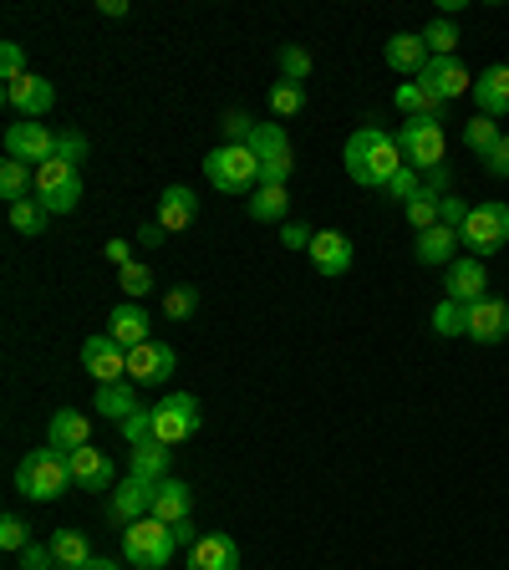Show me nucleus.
<instances>
[{
    "label": "nucleus",
    "instance_id": "cd10ccee",
    "mask_svg": "<svg viewBox=\"0 0 509 570\" xmlns=\"http://www.w3.org/2000/svg\"><path fill=\"white\" fill-rule=\"evenodd\" d=\"M459 229H449V225H433V229H423L418 235V261L423 265H453L459 261Z\"/></svg>",
    "mask_w": 509,
    "mask_h": 570
},
{
    "label": "nucleus",
    "instance_id": "6e6552de",
    "mask_svg": "<svg viewBox=\"0 0 509 570\" xmlns=\"http://www.w3.org/2000/svg\"><path fill=\"white\" fill-rule=\"evenodd\" d=\"M36 199H41V209L47 214H71L77 209V204H82V174H77V164L51 158V164L36 168Z\"/></svg>",
    "mask_w": 509,
    "mask_h": 570
},
{
    "label": "nucleus",
    "instance_id": "39448f33",
    "mask_svg": "<svg viewBox=\"0 0 509 570\" xmlns=\"http://www.w3.org/2000/svg\"><path fill=\"white\" fill-rule=\"evenodd\" d=\"M398 148H403V164L418 168V174H433V168H443V154H449L443 118H408L403 128H398Z\"/></svg>",
    "mask_w": 509,
    "mask_h": 570
},
{
    "label": "nucleus",
    "instance_id": "5701e85b",
    "mask_svg": "<svg viewBox=\"0 0 509 570\" xmlns=\"http://www.w3.org/2000/svg\"><path fill=\"white\" fill-rule=\"evenodd\" d=\"M189 570H239V546L229 534H199L189 546Z\"/></svg>",
    "mask_w": 509,
    "mask_h": 570
},
{
    "label": "nucleus",
    "instance_id": "13d9d810",
    "mask_svg": "<svg viewBox=\"0 0 509 570\" xmlns=\"http://www.w3.org/2000/svg\"><path fill=\"white\" fill-rule=\"evenodd\" d=\"M97 16H112V21H118V16H128V0H97Z\"/></svg>",
    "mask_w": 509,
    "mask_h": 570
},
{
    "label": "nucleus",
    "instance_id": "393cba45",
    "mask_svg": "<svg viewBox=\"0 0 509 570\" xmlns=\"http://www.w3.org/2000/svg\"><path fill=\"white\" fill-rule=\"evenodd\" d=\"M382 57H388L392 71H408V77H418V71L428 67V57H433V51H428L423 31H398L388 47H382Z\"/></svg>",
    "mask_w": 509,
    "mask_h": 570
},
{
    "label": "nucleus",
    "instance_id": "f704fd0d",
    "mask_svg": "<svg viewBox=\"0 0 509 570\" xmlns=\"http://www.w3.org/2000/svg\"><path fill=\"white\" fill-rule=\"evenodd\" d=\"M433 332L439 336H469V306L443 296L439 306H433Z\"/></svg>",
    "mask_w": 509,
    "mask_h": 570
},
{
    "label": "nucleus",
    "instance_id": "aec40b11",
    "mask_svg": "<svg viewBox=\"0 0 509 570\" xmlns=\"http://www.w3.org/2000/svg\"><path fill=\"white\" fill-rule=\"evenodd\" d=\"M474 102L484 118H509V67L505 61H495V67H484L474 77Z\"/></svg>",
    "mask_w": 509,
    "mask_h": 570
},
{
    "label": "nucleus",
    "instance_id": "bf43d9fd",
    "mask_svg": "<svg viewBox=\"0 0 509 570\" xmlns=\"http://www.w3.org/2000/svg\"><path fill=\"white\" fill-rule=\"evenodd\" d=\"M174 540H178V546H194V520L174 524Z\"/></svg>",
    "mask_w": 509,
    "mask_h": 570
},
{
    "label": "nucleus",
    "instance_id": "c03bdc74",
    "mask_svg": "<svg viewBox=\"0 0 509 570\" xmlns=\"http://www.w3.org/2000/svg\"><path fill=\"white\" fill-rule=\"evenodd\" d=\"M418 194H423V178H418V168H403V174L388 184V199L392 204H413Z\"/></svg>",
    "mask_w": 509,
    "mask_h": 570
},
{
    "label": "nucleus",
    "instance_id": "ea45409f",
    "mask_svg": "<svg viewBox=\"0 0 509 570\" xmlns=\"http://www.w3.org/2000/svg\"><path fill=\"white\" fill-rule=\"evenodd\" d=\"M118 428H123V443H128V449H154V443H158L154 413H148V407H143V413H133L128 423H118Z\"/></svg>",
    "mask_w": 509,
    "mask_h": 570
},
{
    "label": "nucleus",
    "instance_id": "2f4dec72",
    "mask_svg": "<svg viewBox=\"0 0 509 570\" xmlns=\"http://www.w3.org/2000/svg\"><path fill=\"white\" fill-rule=\"evenodd\" d=\"M398 107H403L408 118H443V107L449 102H439L423 82H398Z\"/></svg>",
    "mask_w": 509,
    "mask_h": 570
},
{
    "label": "nucleus",
    "instance_id": "09e8293b",
    "mask_svg": "<svg viewBox=\"0 0 509 570\" xmlns=\"http://www.w3.org/2000/svg\"><path fill=\"white\" fill-rule=\"evenodd\" d=\"M219 132H225V142H249L255 138V122H249V112H225Z\"/></svg>",
    "mask_w": 509,
    "mask_h": 570
},
{
    "label": "nucleus",
    "instance_id": "473e14b6",
    "mask_svg": "<svg viewBox=\"0 0 509 570\" xmlns=\"http://www.w3.org/2000/svg\"><path fill=\"white\" fill-rule=\"evenodd\" d=\"M31 184H36L31 164H16V158H6V164H0V199H6V204L31 199Z\"/></svg>",
    "mask_w": 509,
    "mask_h": 570
},
{
    "label": "nucleus",
    "instance_id": "4c0bfd02",
    "mask_svg": "<svg viewBox=\"0 0 509 570\" xmlns=\"http://www.w3.org/2000/svg\"><path fill=\"white\" fill-rule=\"evenodd\" d=\"M423 41L433 57H453V47H459V26L449 21V16H433V21L423 26Z\"/></svg>",
    "mask_w": 509,
    "mask_h": 570
},
{
    "label": "nucleus",
    "instance_id": "2eb2a0df",
    "mask_svg": "<svg viewBox=\"0 0 509 570\" xmlns=\"http://www.w3.org/2000/svg\"><path fill=\"white\" fill-rule=\"evenodd\" d=\"M148 510H154V484H143V479H133V474L118 479V489L107 494V520L123 524V530L138 524Z\"/></svg>",
    "mask_w": 509,
    "mask_h": 570
},
{
    "label": "nucleus",
    "instance_id": "b1692460",
    "mask_svg": "<svg viewBox=\"0 0 509 570\" xmlns=\"http://www.w3.org/2000/svg\"><path fill=\"white\" fill-rule=\"evenodd\" d=\"M47 443H51V449H61L67 459L77 449H87V443H92V423H87V413H77V407H61V413L51 417V428H47Z\"/></svg>",
    "mask_w": 509,
    "mask_h": 570
},
{
    "label": "nucleus",
    "instance_id": "0eeeda50",
    "mask_svg": "<svg viewBox=\"0 0 509 570\" xmlns=\"http://www.w3.org/2000/svg\"><path fill=\"white\" fill-rule=\"evenodd\" d=\"M148 413H154V433H158V443H164V449L189 443L194 433H199V423H204L199 397H194V392H168L164 403H154Z\"/></svg>",
    "mask_w": 509,
    "mask_h": 570
},
{
    "label": "nucleus",
    "instance_id": "72a5a7b5",
    "mask_svg": "<svg viewBox=\"0 0 509 570\" xmlns=\"http://www.w3.org/2000/svg\"><path fill=\"white\" fill-rule=\"evenodd\" d=\"M6 214H11V229H16V235H26V239H36V235H41V229H47V219H51V214L41 209V199L6 204Z\"/></svg>",
    "mask_w": 509,
    "mask_h": 570
},
{
    "label": "nucleus",
    "instance_id": "37998d69",
    "mask_svg": "<svg viewBox=\"0 0 509 570\" xmlns=\"http://www.w3.org/2000/svg\"><path fill=\"white\" fill-rule=\"evenodd\" d=\"M0 546L11 550V556H21V550L31 546V530H26L21 514H6V520H0Z\"/></svg>",
    "mask_w": 509,
    "mask_h": 570
},
{
    "label": "nucleus",
    "instance_id": "a18cd8bd",
    "mask_svg": "<svg viewBox=\"0 0 509 570\" xmlns=\"http://www.w3.org/2000/svg\"><path fill=\"white\" fill-rule=\"evenodd\" d=\"M26 77V51H21V41H6L0 47V82H21Z\"/></svg>",
    "mask_w": 509,
    "mask_h": 570
},
{
    "label": "nucleus",
    "instance_id": "a211bd4d",
    "mask_svg": "<svg viewBox=\"0 0 509 570\" xmlns=\"http://www.w3.org/2000/svg\"><path fill=\"white\" fill-rule=\"evenodd\" d=\"M154 520H164L168 530L174 524H184V520H194V484H184V479H174L168 474L164 484H154Z\"/></svg>",
    "mask_w": 509,
    "mask_h": 570
},
{
    "label": "nucleus",
    "instance_id": "de8ad7c7",
    "mask_svg": "<svg viewBox=\"0 0 509 570\" xmlns=\"http://www.w3.org/2000/svg\"><path fill=\"white\" fill-rule=\"evenodd\" d=\"M87 148H92V142H87L82 132H57V158L61 164H82Z\"/></svg>",
    "mask_w": 509,
    "mask_h": 570
},
{
    "label": "nucleus",
    "instance_id": "58836bf2",
    "mask_svg": "<svg viewBox=\"0 0 509 570\" xmlns=\"http://www.w3.org/2000/svg\"><path fill=\"white\" fill-rule=\"evenodd\" d=\"M439 204H443V194H433V189H423L413 204H403V214H408V225L423 235V229H433L439 225Z\"/></svg>",
    "mask_w": 509,
    "mask_h": 570
},
{
    "label": "nucleus",
    "instance_id": "e433bc0d",
    "mask_svg": "<svg viewBox=\"0 0 509 570\" xmlns=\"http://www.w3.org/2000/svg\"><path fill=\"white\" fill-rule=\"evenodd\" d=\"M499 138H505V132H499V122H495V118H484V112H474V118L463 122V142H469V148H474L479 158H484Z\"/></svg>",
    "mask_w": 509,
    "mask_h": 570
},
{
    "label": "nucleus",
    "instance_id": "79ce46f5",
    "mask_svg": "<svg viewBox=\"0 0 509 570\" xmlns=\"http://www.w3.org/2000/svg\"><path fill=\"white\" fill-rule=\"evenodd\" d=\"M118 281H123V291H128L133 301H138V296H148V291H154V271H148V265H143V261L123 265V271H118Z\"/></svg>",
    "mask_w": 509,
    "mask_h": 570
},
{
    "label": "nucleus",
    "instance_id": "5fc2aeb1",
    "mask_svg": "<svg viewBox=\"0 0 509 570\" xmlns=\"http://www.w3.org/2000/svg\"><path fill=\"white\" fill-rule=\"evenodd\" d=\"M102 261H107V265H118V271H123V265H133L128 239H107V245H102Z\"/></svg>",
    "mask_w": 509,
    "mask_h": 570
},
{
    "label": "nucleus",
    "instance_id": "864d4df0",
    "mask_svg": "<svg viewBox=\"0 0 509 570\" xmlns=\"http://www.w3.org/2000/svg\"><path fill=\"white\" fill-rule=\"evenodd\" d=\"M311 239H316V229H306V225H281V245H285V249H311Z\"/></svg>",
    "mask_w": 509,
    "mask_h": 570
},
{
    "label": "nucleus",
    "instance_id": "8fccbe9b",
    "mask_svg": "<svg viewBox=\"0 0 509 570\" xmlns=\"http://www.w3.org/2000/svg\"><path fill=\"white\" fill-rule=\"evenodd\" d=\"M469 209H474V204H463L459 194H443V204H439V225L463 229V219H469Z\"/></svg>",
    "mask_w": 509,
    "mask_h": 570
},
{
    "label": "nucleus",
    "instance_id": "f8f14e48",
    "mask_svg": "<svg viewBox=\"0 0 509 570\" xmlns=\"http://www.w3.org/2000/svg\"><path fill=\"white\" fill-rule=\"evenodd\" d=\"M413 82H423L439 102H453V97L474 92V77H469V67H463L459 57H428V67L418 71Z\"/></svg>",
    "mask_w": 509,
    "mask_h": 570
},
{
    "label": "nucleus",
    "instance_id": "c9c22d12",
    "mask_svg": "<svg viewBox=\"0 0 509 570\" xmlns=\"http://www.w3.org/2000/svg\"><path fill=\"white\" fill-rule=\"evenodd\" d=\"M301 107H306V82H285L281 77V82L271 87V112L275 118H296Z\"/></svg>",
    "mask_w": 509,
    "mask_h": 570
},
{
    "label": "nucleus",
    "instance_id": "6ab92c4d",
    "mask_svg": "<svg viewBox=\"0 0 509 570\" xmlns=\"http://www.w3.org/2000/svg\"><path fill=\"white\" fill-rule=\"evenodd\" d=\"M154 219L168 229V235L189 229L194 219H199V199H194V189H184V184H168V189L158 194V204H154Z\"/></svg>",
    "mask_w": 509,
    "mask_h": 570
},
{
    "label": "nucleus",
    "instance_id": "1a4fd4ad",
    "mask_svg": "<svg viewBox=\"0 0 509 570\" xmlns=\"http://www.w3.org/2000/svg\"><path fill=\"white\" fill-rule=\"evenodd\" d=\"M249 148H255V158H261V184H281V189H285V178H291V168H296L291 132H285L281 122H255Z\"/></svg>",
    "mask_w": 509,
    "mask_h": 570
},
{
    "label": "nucleus",
    "instance_id": "f257e3e1",
    "mask_svg": "<svg viewBox=\"0 0 509 570\" xmlns=\"http://www.w3.org/2000/svg\"><path fill=\"white\" fill-rule=\"evenodd\" d=\"M403 148H398V138L382 128H356L352 138H346V174L362 184V189H388L392 178L403 174Z\"/></svg>",
    "mask_w": 509,
    "mask_h": 570
},
{
    "label": "nucleus",
    "instance_id": "052dcab7",
    "mask_svg": "<svg viewBox=\"0 0 509 570\" xmlns=\"http://www.w3.org/2000/svg\"><path fill=\"white\" fill-rule=\"evenodd\" d=\"M82 570H118V566H112V560H102V556H92Z\"/></svg>",
    "mask_w": 509,
    "mask_h": 570
},
{
    "label": "nucleus",
    "instance_id": "412c9836",
    "mask_svg": "<svg viewBox=\"0 0 509 570\" xmlns=\"http://www.w3.org/2000/svg\"><path fill=\"white\" fill-rule=\"evenodd\" d=\"M148 311L138 306V301H123V306H112V316H107V336L123 346V352H133V346H143V342H154L148 336Z\"/></svg>",
    "mask_w": 509,
    "mask_h": 570
},
{
    "label": "nucleus",
    "instance_id": "3c124183",
    "mask_svg": "<svg viewBox=\"0 0 509 570\" xmlns=\"http://www.w3.org/2000/svg\"><path fill=\"white\" fill-rule=\"evenodd\" d=\"M21 570H57V556H51V546H26L21 550Z\"/></svg>",
    "mask_w": 509,
    "mask_h": 570
},
{
    "label": "nucleus",
    "instance_id": "c85d7f7f",
    "mask_svg": "<svg viewBox=\"0 0 509 570\" xmlns=\"http://www.w3.org/2000/svg\"><path fill=\"white\" fill-rule=\"evenodd\" d=\"M51 546V556H57V566L61 570H82L87 560H92V546H87V534L82 530H57L47 540Z\"/></svg>",
    "mask_w": 509,
    "mask_h": 570
},
{
    "label": "nucleus",
    "instance_id": "dca6fc26",
    "mask_svg": "<svg viewBox=\"0 0 509 570\" xmlns=\"http://www.w3.org/2000/svg\"><path fill=\"white\" fill-rule=\"evenodd\" d=\"M306 255H311V265H316V275H326V281H342V275L352 271V239H346L342 229H316Z\"/></svg>",
    "mask_w": 509,
    "mask_h": 570
},
{
    "label": "nucleus",
    "instance_id": "6e6d98bb",
    "mask_svg": "<svg viewBox=\"0 0 509 570\" xmlns=\"http://www.w3.org/2000/svg\"><path fill=\"white\" fill-rule=\"evenodd\" d=\"M449 184H453L449 168H433V174H423V189H433V194H449Z\"/></svg>",
    "mask_w": 509,
    "mask_h": 570
},
{
    "label": "nucleus",
    "instance_id": "a19ab883",
    "mask_svg": "<svg viewBox=\"0 0 509 570\" xmlns=\"http://www.w3.org/2000/svg\"><path fill=\"white\" fill-rule=\"evenodd\" d=\"M194 311H199V291H194V285H174V291L164 296V316L168 321H189Z\"/></svg>",
    "mask_w": 509,
    "mask_h": 570
},
{
    "label": "nucleus",
    "instance_id": "4d7b16f0",
    "mask_svg": "<svg viewBox=\"0 0 509 570\" xmlns=\"http://www.w3.org/2000/svg\"><path fill=\"white\" fill-rule=\"evenodd\" d=\"M164 235H168V229L158 225V219H148V225L138 229V245H154V249H158V245H164Z\"/></svg>",
    "mask_w": 509,
    "mask_h": 570
},
{
    "label": "nucleus",
    "instance_id": "ddd939ff",
    "mask_svg": "<svg viewBox=\"0 0 509 570\" xmlns=\"http://www.w3.org/2000/svg\"><path fill=\"white\" fill-rule=\"evenodd\" d=\"M174 367H178V356H174V346H164V342H143V346L128 352V382L133 387H158V382L174 377Z\"/></svg>",
    "mask_w": 509,
    "mask_h": 570
},
{
    "label": "nucleus",
    "instance_id": "7ed1b4c3",
    "mask_svg": "<svg viewBox=\"0 0 509 570\" xmlns=\"http://www.w3.org/2000/svg\"><path fill=\"white\" fill-rule=\"evenodd\" d=\"M204 178H209L219 194H255L261 189V158L249 142H219L209 158H204Z\"/></svg>",
    "mask_w": 509,
    "mask_h": 570
},
{
    "label": "nucleus",
    "instance_id": "c756f323",
    "mask_svg": "<svg viewBox=\"0 0 509 570\" xmlns=\"http://www.w3.org/2000/svg\"><path fill=\"white\" fill-rule=\"evenodd\" d=\"M285 209H291V194H285L281 184H261V189L249 194V214H255L261 225H281Z\"/></svg>",
    "mask_w": 509,
    "mask_h": 570
},
{
    "label": "nucleus",
    "instance_id": "680f3d73",
    "mask_svg": "<svg viewBox=\"0 0 509 570\" xmlns=\"http://www.w3.org/2000/svg\"><path fill=\"white\" fill-rule=\"evenodd\" d=\"M57 570H61V566H57Z\"/></svg>",
    "mask_w": 509,
    "mask_h": 570
},
{
    "label": "nucleus",
    "instance_id": "a878e982",
    "mask_svg": "<svg viewBox=\"0 0 509 570\" xmlns=\"http://www.w3.org/2000/svg\"><path fill=\"white\" fill-rule=\"evenodd\" d=\"M92 407L107 417V423H128L133 413H143L138 387H133V382H102V387H97V397H92Z\"/></svg>",
    "mask_w": 509,
    "mask_h": 570
},
{
    "label": "nucleus",
    "instance_id": "bb28decb",
    "mask_svg": "<svg viewBox=\"0 0 509 570\" xmlns=\"http://www.w3.org/2000/svg\"><path fill=\"white\" fill-rule=\"evenodd\" d=\"M71 479L82 489H118V479H112V463H107V453L102 449H77L71 453Z\"/></svg>",
    "mask_w": 509,
    "mask_h": 570
},
{
    "label": "nucleus",
    "instance_id": "9d476101",
    "mask_svg": "<svg viewBox=\"0 0 509 570\" xmlns=\"http://www.w3.org/2000/svg\"><path fill=\"white\" fill-rule=\"evenodd\" d=\"M6 158H16V164H51L57 158V132L47 128V122H11L6 128Z\"/></svg>",
    "mask_w": 509,
    "mask_h": 570
},
{
    "label": "nucleus",
    "instance_id": "423d86ee",
    "mask_svg": "<svg viewBox=\"0 0 509 570\" xmlns=\"http://www.w3.org/2000/svg\"><path fill=\"white\" fill-rule=\"evenodd\" d=\"M459 239L469 245V255H474V261H484V255L505 249L509 245V204H499V199L474 204V209H469V219H463V229H459Z\"/></svg>",
    "mask_w": 509,
    "mask_h": 570
},
{
    "label": "nucleus",
    "instance_id": "4be33fe9",
    "mask_svg": "<svg viewBox=\"0 0 509 570\" xmlns=\"http://www.w3.org/2000/svg\"><path fill=\"white\" fill-rule=\"evenodd\" d=\"M489 296V275H484V261L474 255H463V261L449 265V301H463V306H474V301Z\"/></svg>",
    "mask_w": 509,
    "mask_h": 570
},
{
    "label": "nucleus",
    "instance_id": "20e7f679",
    "mask_svg": "<svg viewBox=\"0 0 509 570\" xmlns=\"http://www.w3.org/2000/svg\"><path fill=\"white\" fill-rule=\"evenodd\" d=\"M174 550H178L174 530H168L164 520H154V514H143L138 524L123 530V560L138 570H164L168 560H174Z\"/></svg>",
    "mask_w": 509,
    "mask_h": 570
},
{
    "label": "nucleus",
    "instance_id": "4468645a",
    "mask_svg": "<svg viewBox=\"0 0 509 570\" xmlns=\"http://www.w3.org/2000/svg\"><path fill=\"white\" fill-rule=\"evenodd\" d=\"M82 367L97 377V387L102 382H128V352H123L112 336H87L82 342Z\"/></svg>",
    "mask_w": 509,
    "mask_h": 570
},
{
    "label": "nucleus",
    "instance_id": "9b49d317",
    "mask_svg": "<svg viewBox=\"0 0 509 570\" xmlns=\"http://www.w3.org/2000/svg\"><path fill=\"white\" fill-rule=\"evenodd\" d=\"M6 107H11L21 122H41L57 107V87L47 82V77H36V71H26L21 82H6Z\"/></svg>",
    "mask_w": 509,
    "mask_h": 570
},
{
    "label": "nucleus",
    "instance_id": "603ef678",
    "mask_svg": "<svg viewBox=\"0 0 509 570\" xmlns=\"http://www.w3.org/2000/svg\"><path fill=\"white\" fill-rule=\"evenodd\" d=\"M484 168H489L495 178H509V132L495 142V148H489V154H484Z\"/></svg>",
    "mask_w": 509,
    "mask_h": 570
},
{
    "label": "nucleus",
    "instance_id": "f03ea898",
    "mask_svg": "<svg viewBox=\"0 0 509 570\" xmlns=\"http://www.w3.org/2000/svg\"><path fill=\"white\" fill-rule=\"evenodd\" d=\"M77 484L71 479V459L61 449H31L21 463H16V494L31 499V504H51V499H61L67 489Z\"/></svg>",
    "mask_w": 509,
    "mask_h": 570
},
{
    "label": "nucleus",
    "instance_id": "7c9ffc66",
    "mask_svg": "<svg viewBox=\"0 0 509 570\" xmlns=\"http://www.w3.org/2000/svg\"><path fill=\"white\" fill-rule=\"evenodd\" d=\"M168 463H174V449H164V443H154V449H133V479H143V484H164Z\"/></svg>",
    "mask_w": 509,
    "mask_h": 570
},
{
    "label": "nucleus",
    "instance_id": "f3484780",
    "mask_svg": "<svg viewBox=\"0 0 509 570\" xmlns=\"http://www.w3.org/2000/svg\"><path fill=\"white\" fill-rule=\"evenodd\" d=\"M509 336V301L499 296H484L469 306V342L479 346H499Z\"/></svg>",
    "mask_w": 509,
    "mask_h": 570
},
{
    "label": "nucleus",
    "instance_id": "49530a36",
    "mask_svg": "<svg viewBox=\"0 0 509 570\" xmlns=\"http://www.w3.org/2000/svg\"><path fill=\"white\" fill-rule=\"evenodd\" d=\"M281 71H285V82H306V77H311V57L301 47H281Z\"/></svg>",
    "mask_w": 509,
    "mask_h": 570
}]
</instances>
